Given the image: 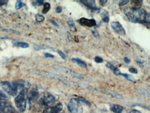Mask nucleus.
Listing matches in <instances>:
<instances>
[{"instance_id":"nucleus-3","label":"nucleus","mask_w":150,"mask_h":113,"mask_svg":"<svg viewBox=\"0 0 150 113\" xmlns=\"http://www.w3.org/2000/svg\"><path fill=\"white\" fill-rule=\"evenodd\" d=\"M15 103L17 108L21 112H24L26 106V90H22L15 99Z\"/></svg>"},{"instance_id":"nucleus-21","label":"nucleus","mask_w":150,"mask_h":113,"mask_svg":"<svg viewBox=\"0 0 150 113\" xmlns=\"http://www.w3.org/2000/svg\"><path fill=\"white\" fill-rule=\"evenodd\" d=\"M120 75H122V76L124 77L127 78V79L128 80H129V81H135V80H134V78L133 77H132V75H129V74H128L121 73Z\"/></svg>"},{"instance_id":"nucleus-7","label":"nucleus","mask_w":150,"mask_h":113,"mask_svg":"<svg viewBox=\"0 0 150 113\" xmlns=\"http://www.w3.org/2000/svg\"><path fill=\"white\" fill-rule=\"evenodd\" d=\"M62 104L61 103H58L53 106L47 107L42 113H59L62 110Z\"/></svg>"},{"instance_id":"nucleus-29","label":"nucleus","mask_w":150,"mask_h":113,"mask_svg":"<svg viewBox=\"0 0 150 113\" xmlns=\"http://www.w3.org/2000/svg\"><path fill=\"white\" fill-rule=\"evenodd\" d=\"M129 72H132V73H138V70L136 68H129Z\"/></svg>"},{"instance_id":"nucleus-33","label":"nucleus","mask_w":150,"mask_h":113,"mask_svg":"<svg viewBox=\"0 0 150 113\" xmlns=\"http://www.w3.org/2000/svg\"><path fill=\"white\" fill-rule=\"evenodd\" d=\"M8 2V1H2V0H1V1H0V7H1V6H3V5H4V4H6Z\"/></svg>"},{"instance_id":"nucleus-38","label":"nucleus","mask_w":150,"mask_h":113,"mask_svg":"<svg viewBox=\"0 0 150 113\" xmlns=\"http://www.w3.org/2000/svg\"><path fill=\"white\" fill-rule=\"evenodd\" d=\"M51 22H52V23H53V24H54L55 26H57V24H56V23H55L54 22H53V21H52V20H51Z\"/></svg>"},{"instance_id":"nucleus-26","label":"nucleus","mask_w":150,"mask_h":113,"mask_svg":"<svg viewBox=\"0 0 150 113\" xmlns=\"http://www.w3.org/2000/svg\"><path fill=\"white\" fill-rule=\"evenodd\" d=\"M6 103V101H0V113H2L3 108Z\"/></svg>"},{"instance_id":"nucleus-22","label":"nucleus","mask_w":150,"mask_h":113,"mask_svg":"<svg viewBox=\"0 0 150 113\" xmlns=\"http://www.w3.org/2000/svg\"><path fill=\"white\" fill-rule=\"evenodd\" d=\"M24 6V4L22 3V1H17L16 4H15V8H16L17 10H18V9L21 8L22 6Z\"/></svg>"},{"instance_id":"nucleus-23","label":"nucleus","mask_w":150,"mask_h":113,"mask_svg":"<svg viewBox=\"0 0 150 113\" xmlns=\"http://www.w3.org/2000/svg\"><path fill=\"white\" fill-rule=\"evenodd\" d=\"M35 20L38 22H42L45 20V17L42 16V15H41L38 14L35 15Z\"/></svg>"},{"instance_id":"nucleus-11","label":"nucleus","mask_w":150,"mask_h":113,"mask_svg":"<svg viewBox=\"0 0 150 113\" xmlns=\"http://www.w3.org/2000/svg\"><path fill=\"white\" fill-rule=\"evenodd\" d=\"M2 113H15V109L9 103H6L4 107Z\"/></svg>"},{"instance_id":"nucleus-8","label":"nucleus","mask_w":150,"mask_h":113,"mask_svg":"<svg viewBox=\"0 0 150 113\" xmlns=\"http://www.w3.org/2000/svg\"><path fill=\"white\" fill-rule=\"evenodd\" d=\"M79 23L83 26H87V27H93L96 26V22L93 19H87V18H82L79 20Z\"/></svg>"},{"instance_id":"nucleus-32","label":"nucleus","mask_w":150,"mask_h":113,"mask_svg":"<svg viewBox=\"0 0 150 113\" xmlns=\"http://www.w3.org/2000/svg\"><path fill=\"white\" fill-rule=\"evenodd\" d=\"M128 113H142V112H140V111L137 110H135V109H133V110H130Z\"/></svg>"},{"instance_id":"nucleus-5","label":"nucleus","mask_w":150,"mask_h":113,"mask_svg":"<svg viewBox=\"0 0 150 113\" xmlns=\"http://www.w3.org/2000/svg\"><path fill=\"white\" fill-rule=\"evenodd\" d=\"M40 102L42 103V104L45 105L46 106L50 107L55 103V98L51 94L46 93L40 99Z\"/></svg>"},{"instance_id":"nucleus-31","label":"nucleus","mask_w":150,"mask_h":113,"mask_svg":"<svg viewBox=\"0 0 150 113\" xmlns=\"http://www.w3.org/2000/svg\"><path fill=\"white\" fill-rule=\"evenodd\" d=\"M92 33H93V34L94 36H95V37H99V34H98V32H96V30H92Z\"/></svg>"},{"instance_id":"nucleus-27","label":"nucleus","mask_w":150,"mask_h":113,"mask_svg":"<svg viewBox=\"0 0 150 113\" xmlns=\"http://www.w3.org/2000/svg\"><path fill=\"white\" fill-rule=\"evenodd\" d=\"M95 62L96 63H102V62H103V59L100 57H95Z\"/></svg>"},{"instance_id":"nucleus-9","label":"nucleus","mask_w":150,"mask_h":113,"mask_svg":"<svg viewBox=\"0 0 150 113\" xmlns=\"http://www.w3.org/2000/svg\"><path fill=\"white\" fill-rule=\"evenodd\" d=\"M39 97V92L36 88L30 89L28 93L27 97L30 102H34L38 99Z\"/></svg>"},{"instance_id":"nucleus-2","label":"nucleus","mask_w":150,"mask_h":113,"mask_svg":"<svg viewBox=\"0 0 150 113\" xmlns=\"http://www.w3.org/2000/svg\"><path fill=\"white\" fill-rule=\"evenodd\" d=\"M124 13L130 22L134 23L149 22V15L145 10L143 8L132 9L130 7L124 9Z\"/></svg>"},{"instance_id":"nucleus-34","label":"nucleus","mask_w":150,"mask_h":113,"mask_svg":"<svg viewBox=\"0 0 150 113\" xmlns=\"http://www.w3.org/2000/svg\"><path fill=\"white\" fill-rule=\"evenodd\" d=\"M62 11V8L61 6H58L56 8V12L57 13H61Z\"/></svg>"},{"instance_id":"nucleus-20","label":"nucleus","mask_w":150,"mask_h":113,"mask_svg":"<svg viewBox=\"0 0 150 113\" xmlns=\"http://www.w3.org/2000/svg\"><path fill=\"white\" fill-rule=\"evenodd\" d=\"M68 24H69V27H70V29L72 31H76V27H75V24H74V21H72L71 20H69Z\"/></svg>"},{"instance_id":"nucleus-4","label":"nucleus","mask_w":150,"mask_h":113,"mask_svg":"<svg viewBox=\"0 0 150 113\" xmlns=\"http://www.w3.org/2000/svg\"><path fill=\"white\" fill-rule=\"evenodd\" d=\"M67 108L71 113H82V106L81 102L78 98H72L67 104Z\"/></svg>"},{"instance_id":"nucleus-35","label":"nucleus","mask_w":150,"mask_h":113,"mask_svg":"<svg viewBox=\"0 0 150 113\" xmlns=\"http://www.w3.org/2000/svg\"><path fill=\"white\" fill-rule=\"evenodd\" d=\"M45 57H50V58H53L54 56L53 55L49 54V53H45Z\"/></svg>"},{"instance_id":"nucleus-37","label":"nucleus","mask_w":150,"mask_h":113,"mask_svg":"<svg viewBox=\"0 0 150 113\" xmlns=\"http://www.w3.org/2000/svg\"><path fill=\"white\" fill-rule=\"evenodd\" d=\"M107 2V0H105V1H100V3L101 4V5H105V4Z\"/></svg>"},{"instance_id":"nucleus-17","label":"nucleus","mask_w":150,"mask_h":113,"mask_svg":"<svg viewBox=\"0 0 150 113\" xmlns=\"http://www.w3.org/2000/svg\"><path fill=\"white\" fill-rule=\"evenodd\" d=\"M102 17H103V20L105 22H109V13L107 11H104L103 13H102Z\"/></svg>"},{"instance_id":"nucleus-6","label":"nucleus","mask_w":150,"mask_h":113,"mask_svg":"<svg viewBox=\"0 0 150 113\" xmlns=\"http://www.w3.org/2000/svg\"><path fill=\"white\" fill-rule=\"evenodd\" d=\"M111 28H113V30L116 32L117 34H120V35L125 36L126 34L125 30L122 27V26L121 25L120 22H113L111 24Z\"/></svg>"},{"instance_id":"nucleus-13","label":"nucleus","mask_w":150,"mask_h":113,"mask_svg":"<svg viewBox=\"0 0 150 113\" xmlns=\"http://www.w3.org/2000/svg\"><path fill=\"white\" fill-rule=\"evenodd\" d=\"M107 66L109 68H110L111 70H112L113 72H114L115 74H116V75H120V74H121L120 70H119V68H118V67H116L115 65L111 64V63H107Z\"/></svg>"},{"instance_id":"nucleus-25","label":"nucleus","mask_w":150,"mask_h":113,"mask_svg":"<svg viewBox=\"0 0 150 113\" xmlns=\"http://www.w3.org/2000/svg\"><path fill=\"white\" fill-rule=\"evenodd\" d=\"M33 4L34 6H40L44 4V1H42V0H40V1H35L33 2Z\"/></svg>"},{"instance_id":"nucleus-19","label":"nucleus","mask_w":150,"mask_h":113,"mask_svg":"<svg viewBox=\"0 0 150 113\" xmlns=\"http://www.w3.org/2000/svg\"><path fill=\"white\" fill-rule=\"evenodd\" d=\"M50 8H51V5H50L49 3L44 4V8H43V11H42V13H47L50 10Z\"/></svg>"},{"instance_id":"nucleus-24","label":"nucleus","mask_w":150,"mask_h":113,"mask_svg":"<svg viewBox=\"0 0 150 113\" xmlns=\"http://www.w3.org/2000/svg\"><path fill=\"white\" fill-rule=\"evenodd\" d=\"M7 99V96L4 93L0 91V101H6Z\"/></svg>"},{"instance_id":"nucleus-1","label":"nucleus","mask_w":150,"mask_h":113,"mask_svg":"<svg viewBox=\"0 0 150 113\" xmlns=\"http://www.w3.org/2000/svg\"><path fill=\"white\" fill-rule=\"evenodd\" d=\"M0 86L9 95L15 96L18 95L22 90H26L29 88L30 84L27 81L20 80L15 81H2L0 83Z\"/></svg>"},{"instance_id":"nucleus-28","label":"nucleus","mask_w":150,"mask_h":113,"mask_svg":"<svg viewBox=\"0 0 150 113\" xmlns=\"http://www.w3.org/2000/svg\"><path fill=\"white\" fill-rule=\"evenodd\" d=\"M57 53H58V54L60 55L61 56V57L63 59H66V55H65L64 53H62V52L61 51H59V50H58V51H57Z\"/></svg>"},{"instance_id":"nucleus-36","label":"nucleus","mask_w":150,"mask_h":113,"mask_svg":"<svg viewBox=\"0 0 150 113\" xmlns=\"http://www.w3.org/2000/svg\"><path fill=\"white\" fill-rule=\"evenodd\" d=\"M124 61L127 63V64H129V63L130 62V60L127 58V57H125V58H124Z\"/></svg>"},{"instance_id":"nucleus-14","label":"nucleus","mask_w":150,"mask_h":113,"mask_svg":"<svg viewBox=\"0 0 150 113\" xmlns=\"http://www.w3.org/2000/svg\"><path fill=\"white\" fill-rule=\"evenodd\" d=\"M110 109L114 113H122L123 111V107L118 104H113Z\"/></svg>"},{"instance_id":"nucleus-15","label":"nucleus","mask_w":150,"mask_h":113,"mask_svg":"<svg viewBox=\"0 0 150 113\" xmlns=\"http://www.w3.org/2000/svg\"><path fill=\"white\" fill-rule=\"evenodd\" d=\"M72 61L75 63H76V64H78L79 66L82 67V68H86L87 67V65H86V62H84V61H82V59H78V58H73L72 59Z\"/></svg>"},{"instance_id":"nucleus-16","label":"nucleus","mask_w":150,"mask_h":113,"mask_svg":"<svg viewBox=\"0 0 150 113\" xmlns=\"http://www.w3.org/2000/svg\"><path fill=\"white\" fill-rule=\"evenodd\" d=\"M14 45L15 46H17V47H21V48H28L29 46V45L27 43H26V42H16V43L14 44Z\"/></svg>"},{"instance_id":"nucleus-12","label":"nucleus","mask_w":150,"mask_h":113,"mask_svg":"<svg viewBox=\"0 0 150 113\" xmlns=\"http://www.w3.org/2000/svg\"><path fill=\"white\" fill-rule=\"evenodd\" d=\"M132 4H131L130 8L132 9H140L141 8L142 4L143 1L141 0H134V1H131Z\"/></svg>"},{"instance_id":"nucleus-10","label":"nucleus","mask_w":150,"mask_h":113,"mask_svg":"<svg viewBox=\"0 0 150 113\" xmlns=\"http://www.w3.org/2000/svg\"><path fill=\"white\" fill-rule=\"evenodd\" d=\"M81 2L93 11H96L97 9H98V7L96 6V1L94 0H86V1H81Z\"/></svg>"},{"instance_id":"nucleus-30","label":"nucleus","mask_w":150,"mask_h":113,"mask_svg":"<svg viewBox=\"0 0 150 113\" xmlns=\"http://www.w3.org/2000/svg\"><path fill=\"white\" fill-rule=\"evenodd\" d=\"M129 1H128V0H125V1H120V2L119 3V6H122L125 5V4H127V3H129Z\"/></svg>"},{"instance_id":"nucleus-18","label":"nucleus","mask_w":150,"mask_h":113,"mask_svg":"<svg viewBox=\"0 0 150 113\" xmlns=\"http://www.w3.org/2000/svg\"><path fill=\"white\" fill-rule=\"evenodd\" d=\"M34 48L35 50H41V49H51V50H53L54 51V49L52 48H50L49 46H44V45H40V46H38V45H34Z\"/></svg>"}]
</instances>
